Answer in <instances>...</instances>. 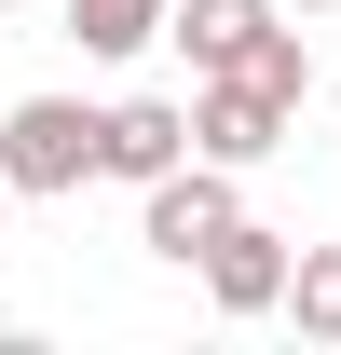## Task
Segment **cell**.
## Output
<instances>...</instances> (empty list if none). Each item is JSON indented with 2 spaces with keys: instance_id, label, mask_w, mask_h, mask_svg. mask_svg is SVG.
<instances>
[{
  "instance_id": "ba28073f",
  "label": "cell",
  "mask_w": 341,
  "mask_h": 355,
  "mask_svg": "<svg viewBox=\"0 0 341 355\" xmlns=\"http://www.w3.org/2000/svg\"><path fill=\"white\" fill-rule=\"evenodd\" d=\"M69 42L82 55H137V42H164V0H69Z\"/></svg>"
},
{
  "instance_id": "9c48e42d",
  "label": "cell",
  "mask_w": 341,
  "mask_h": 355,
  "mask_svg": "<svg viewBox=\"0 0 341 355\" xmlns=\"http://www.w3.org/2000/svg\"><path fill=\"white\" fill-rule=\"evenodd\" d=\"M246 83H259V96H287V110L314 96V55H300V28H287V14L259 28V55H246Z\"/></svg>"
},
{
  "instance_id": "52a82bcc",
  "label": "cell",
  "mask_w": 341,
  "mask_h": 355,
  "mask_svg": "<svg viewBox=\"0 0 341 355\" xmlns=\"http://www.w3.org/2000/svg\"><path fill=\"white\" fill-rule=\"evenodd\" d=\"M273 314H300V342H341V246H300Z\"/></svg>"
},
{
  "instance_id": "6da1fadb",
  "label": "cell",
  "mask_w": 341,
  "mask_h": 355,
  "mask_svg": "<svg viewBox=\"0 0 341 355\" xmlns=\"http://www.w3.org/2000/svg\"><path fill=\"white\" fill-rule=\"evenodd\" d=\"M0 178H14V191H82L96 178V110L82 96H14V110H0Z\"/></svg>"
},
{
  "instance_id": "3957f363",
  "label": "cell",
  "mask_w": 341,
  "mask_h": 355,
  "mask_svg": "<svg viewBox=\"0 0 341 355\" xmlns=\"http://www.w3.org/2000/svg\"><path fill=\"white\" fill-rule=\"evenodd\" d=\"M191 150H205V164H273V150H287V96H259L246 69H205V96H191Z\"/></svg>"
},
{
  "instance_id": "7a4b0ae2",
  "label": "cell",
  "mask_w": 341,
  "mask_h": 355,
  "mask_svg": "<svg viewBox=\"0 0 341 355\" xmlns=\"http://www.w3.org/2000/svg\"><path fill=\"white\" fill-rule=\"evenodd\" d=\"M232 219H246V205H232V164H205V150H191V164H164L150 191H137V246H150V260H177V273L205 260Z\"/></svg>"
},
{
  "instance_id": "277c9868",
  "label": "cell",
  "mask_w": 341,
  "mask_h": 355,
  "mask_svg": "<svg viewBox=\"0 0 341 355\" xmlns=\"http://www.w3.org/2000/svg\"><path fill=\"white\" fill-rule=\"evenodd\" d=\"M164 164H191V110H177V96H123V110H96V178L150 191Z\"/></svg>"
},
{
  "instance_id": "8fae6325",
  "label": "cell",
  "mask_w": 341,
  "mask_h": 355,
  "mask_svg": "<svg viewBox=\"0 0 341 355\" xmlns=\"http://www.w3.org/2000/svg\"><path fill=\"white\" fill-rule=\"evenodd\" d=\"M0 219H14V178H0Z\"/></svg>"
},
{
  "instance_id": "8992f818",
  "label": "cell",
  "mask_w": 341,
  "mask_h": 355,
  "mask_svg": "<svg viewBox=\"0 0 341 355\" xmlns=\"http://www.w3.org/2000/svg\"><path fill=\"white\" fill-rule=\"evenodd\" d=\"M273 14L287 0H164V42H191V69H246Z\"/></svg>"
},
{
  "instance_id": "5b68a950",
  "label": "cell",
  "mask_w": 341,
  "mask_h": 355,
  "mask_svg": "<svg viewBox=\"0 0 341 355\" xmlns=\"http://www.w3.org/2000/svg\"><path fill=\"white\" fill-rule=\"evenodd\" d=\"M205 301H218V314H273V301H287V232L232 219V232L205 246Z\"/></svg>"
},
{
  "instance_id": "30bf717a",
  "label": "cell",
  "mask_w": 341,
  "mask_h": 355,
  "mask_svg": "<svg viewBox=\"0 0 341 355\" xmlns=\"http://www.w3.org/2000/svg\"><path fill=\"white\" fill-rule=\"evenodd\" d=\"M287 14H341V0H287Z\"/></svg>"
}]
</instances>
